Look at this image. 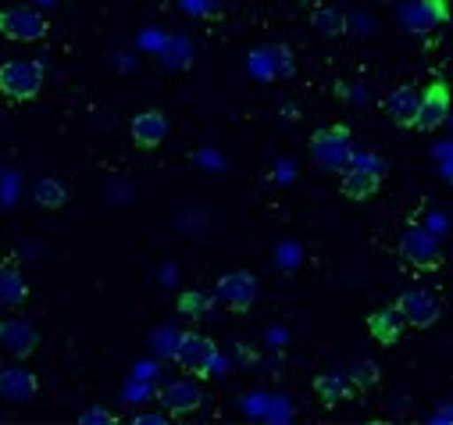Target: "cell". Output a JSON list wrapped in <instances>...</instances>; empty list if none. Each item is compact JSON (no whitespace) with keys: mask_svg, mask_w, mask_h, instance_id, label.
Masks as SVG:
<instances>
[{"mask_svg":"<svg viewBox=\"0 0 453 425\" xmlns=\"http://www.w3.org/2000/svg\"><path fill=\"white\" fill-rule=\"evenodd\" d=\"M133 421H136V425H165V421H168V414H136Z\"/></svg>","mask_w":453,"mask_h":425,"instance_id":"26","label":"cell"},{"mask_svg":"<svg viewBox=\"0 0 453 425\" xmlns=\"http://www.w3.org/2000/svg\"><path fill=\"white\" fill-rule=\"evenodd\" d=\"M339 193L347 200H368L382 189V179H386V161L375 158V154H350V165L339 172Z\"/></svg>","mask_w":453,"mask_h":425,"instance_id":"1","label":"cell"},{"mask_svg":"<svg viewBox=\"0 0 453 425\" xmlns=\"http://www.w3.org/2000/svg\"><path fill=\"white\" fill-rule=\"evenodd\" d=\"M43 89V65L40 61H4L0 65V93L15 104L36 100Z\"/></svg>","mask_w":453,"mask_h":425,"instance_id":"2","label":"cell"},{"mask_svg":"<svg viewBox=\"0 0 453 425\" xmlns=\"http://www.w3.org/2000/svg\"><path fill=\"white\" fill-rule=\"evenodd\" d=\"M40 390V379L22 368V365H8L0 368V400H12V404H29Z\"/></svg>","mask_w":453,"mask_h":425,"instance_id":"14","label":"cell"},{"mask_svg":"<svg viewBox=\"0 0 453 425\" xmlns=\"http://www.w3.org/2000/svg\"><path fill=\"white\" fill-rule=\"evenodd\" d=\"M449 104H453L449 82H446V79H432V82L421 89V108H418L414 129H418V133H435V129L449 119Z\"/></svg>","mask_w":453,"mask_h":425,"instance_id":"6","label":"cell"},{"mask_svg":"<svg viewBox=\"0 0 453 425\" xmlns=\"http://www.w3.org/2000/svg\"><path fill=\"white\" fill-rule=\"evenodd\" d=\"M33 200H36V207H43V211H58V207L68 204V189H65L61 179L43 175V179L33 182Z\"/></svg>","mask_w":453,"mask_h":425,"instance_id":"20","label":"cell"},{"mask_svg":"<svg viewBox=\"0 0 453 425\" xmlns=\"http://www.w3.org/2000/svg\"><path fill=\"white\" fill-rule=\"evenodd\" d=\"M311 26H314L321 36H343V33H347V19H343V12H335V8H321V12H314Z\"/></svg>","mask_w":453,"mask_h":425,"instance_id":"22","label":"cell"},{"mask_svg":"<svg viewBox=\"0 0 453 425\" xmlns=\"http://www.w3.org/2000/svg\"><path fill=\"white\" fill-rule=\"evenodd\" d=\"M26 300H29L26 275L12 261L0 265V307H4V311H19V307H26Z\"/></svg>","mask_w":453,"mask_h":425,"instance_id":"18","label":"cell"},{"mask_svg":"<svg viewBox=\"0 0 453 425\" xmlns=\"http://www.w3.org/2000/svg\"><path fill=\"white\" fill-rule=\"evenodd\" d=\"M314 393L321 397L325 407H335L339 400H347L354 393V382L347 379V372H325L314 379Z\"/></svg>","mask_w":453,"mask_h":425,"instance_id":"19","label":"cell"},{"mask_svg":"<svg viewBox=\"0 0 453 425\" xmlns=\"http://www.w3.org/2000/svg\"><path fill=\"white\" fill-rule=\"evenodd\" d=\"M311 154H314V161H318L321 168L343 172V168L350 165V154H354V147H350V129H347V126H332V129L314 133V136H311Z\"/></svg>","mask_w":453,"mask_h":425,"instance_id":"4","label":"cell"},{"mask_svg":"<svg viewBox=\"0 0 453 425\" xmlns=\"http://www.w3.org/2000/svg\"><path fill=\"white\" fill-rule=\"evenodd\" d=\"M418 108H421V89H418V86H396V89L386 97V115H389L400 129H414Z\"/></svg>","mask_w":453,"mask_h":425,"instance_id":"16","label":"cell"},{"mask_svg":"<svg viewBox=\"0 0 453 425\" xmlns=\"http://www.w3.org/2000/svg\"><path fill=\"white\" fill-rule=\"evenodd\" d=\"M396 307H400L403 322L411 329H428V326H435V318H439V297L432 290H425V286L403 290L396 297Z\"/></svg>","mask_w":453,"mask_h":425,"instance_id":"8","label":"cell"},{"mask_svg":"<svg viewBox=\"0 0 453 425\" xmlns=\"http://www.w3.org/2000/svg\"><path fill=\"white\" fill-rule=\"evenodd\" d=\"M50 33V22L36 12V8H4L0 12V36L4 40H15V43H36Z\"/></svg>","mask_w":453,"mask_h":425,"instance_id":"5","label":"cell"},{"mask_svg":"<svg viewBox=\"0 0 453 425\" xmlns=\"http://www.w3.org/2000/svg\"><path fill=\"white\" fill-rule=\"evenodd\" d=\"M211 307H214V300H211L207 293H200V290H186V293H179V314H186L189 322H200V318H203Z\"/></svg>","mask_w":453,"mask_h":425,"instance_id":"21","label":"cell"},{"mask_svg":"<svg viewBox=\"0 0 453 425\" xmlns=\"http://www.w3.org/2000/svg\"><path fill=\"white\" fill-rule=\"evenodd\" d=\"M214 297L229 307L233 314H247L254 307V300H257V279L250 272H225L218 279Z\"/></svg>","mask_w":453,"mask_h":425,"instance_id":"7","label":"cell"},{"mask_svg":"<svg viewBox=\"0 0 453 425\" xmlns=\"http://www.w3.org/2000/svg\"><path fill=\"white\" fill-rule=\"evenodd\" d=\"M449 19V0H411L400 8V22L407 33H432Z\"/></svg>","mask_w":453,"mask_h":425,"instance_id":"11","label":"cell"},{"mask_svg":"<svg viewBox=\"0 0 453 425\" xmlns=\"http://www.w3.org/2000/svg\"><path fill=\"white\" fill-rule=\"evenodd\" d=\"M347 379L354 382V390H368V386L379 382V365H372V361H357V365L347 372Z\"/></svg>","mask_w":453,"mask_h":425,"instance_id":"23","label":"cell"},{"mask_svg":"<svg viewBox=\"0 0 453 425\" xmlns=\"http://www.w3.org/2000/svg\"><path fill=\"white\" fill-rule=\"evenodd\" d=\"M129 136H133V143L140 151H157L165 143V136H168V119L161 112H154V108L150 112H140L133 119V126H129Z\"/></svg>","mask_w":453,"mask_h":425,"instance_id":"15","label":"cell"},{"mask_svg":"<svg viewBox=\"0 0 453 425\" xmlns=\"http://www.w3.org/2000/svg\"><path fill=\"white\" fill-rule=\"evenodd\" d=\"M250 72L257 79H289L296 72V65H293V54L286 43H268L250 54Z\"/></svg>","mask_w":453,"mask_h":425,"instance_id":"13","label":"cell"},{"mask_svg":"<svg viewBox=\"0 0 453 425\" xmlns=\"http://www.w3.org/2000/svg\"><path fill=\"white\" fill-rule=\"evenodd\" d=\"M400 254L407 265H414L421 272H435L442 265V247H439L435 233H428V229H407L400 240Z\"/></svg>","mask_w":453,"mask_h":425,"instance_id":"9","label":"cell"},{"mask_svg":"<svg viewBox=\"0 0 453 425\" xmlns=\"http://www.w3.org/2000/svg\"><path fill=\"white\" fill-rule=\"evenodd\" d=\"M175 365L182 372H189L193 379H207L218 365V347L214 340H207L203 333H182L179 336V347H175Z\"/></svg>","mask_w":453,"mask_h":425,"instance_id":"3","label":"cell"},{"mask_svg":"<svg viewBox=\"0 0 453 425\" xmlns=\"http://www.w3.org/2000/svg\"><path fill=\"white\" fill-rule=\"evenodd\" d=\"M179 4H182L189 15H200V19H207V15H211V8H214L211 0H179Z\"/></svg>","mask_w":453,"mask_h":425,"instance_id":"25","label":"cell"},{"mask_svg":"<svg viewBox=\"0 0 453 425\" xmlns=\"http://www.w3.org/2000/svg\"><path fill=\"white\" fill-rule=\"evenodd\" d=\"M403 329H407V322H403V314H400V307H396V304L379 307V311H372V314H368V333H372L382 347H393V344L403 336Z\"/></svg>","mask_w":453,"mask_h":425,"instance_id":"17","label":"cell"},{"mask_svg":"<svg viewBox=\"0 0 453 425\" xmlns=\"http://www.w3.org/2000/svg\"><path fill=\"white\" fill-rule=\"evenodd\" d=\"M119 418L111 414V411H104V407H89L86 414H79V425H115Z\"/></svg>","mask_w":453,"mask_h":425,"instance_id":"24","label":"cell"},{"mask_svg":"<svg viewBox=\"0 0 453 425\" xmlns=\"http://www.w3.org/2000/svg\"><path fill=\"white\" fill-rule=\"evenodd\" d=\"M40 347V333L22 318H0V351L12 358H33Z\"/></svg>","mask_w":453,"mask_h":425,"instance_id":"12","label":"cell"},{"mask_svg":"<svg viewBox=\"0 0 453 425\" xmlns=\"http://www.w3.org/2000/svg\"><path fill=\"white\" fill-rule=\"evenodd\" d=\"M157 404L165 407L168 418L193 414V411L203 404V386H200V379H175V382H165V386L157 390Z\"/></svg>","mask_w":453,"mask_h":425,"instance_id":"10","label":"cell"}]
</instances>
